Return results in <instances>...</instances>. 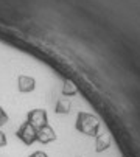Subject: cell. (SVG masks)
<instances>
[{"label":"cell","instance_id":"1","mask_svg":"<svg viewBox=\"0 0 140 157\" xmlns=\"http://www.w3.org/2000/svg\"><path fill=\"white\" fill-rule=\"evenodd\" d=\"M16 136H17V139H19L22 143H25L27 146H30V145H33V143L36 142L37 129L33 128L28 121H25V123L20 124V128H19L17 132H16Z\"/></svg>","mask_w":140,"mask_h":157},{"label":"cell","instance_id":"2","mask_svg":"<svg viewBox=\"0 0 140 157\" xmlns=\"http://www.w3.org/2000/svg\"><path fill=\"white\" fill-rule=\"evenodd\" d=\"M27 121L33 128L41 129L45 124H49V114H47L45 109H31L27 114Z\"/></svg>","mask_w":140,"mask_h":157},{"label":"cell","instance_id":"3","mask_svg":"<svg viewBox=\"0 0 140 157\" xmlns=\"http://www.w3.org/2000/svg\"><path fill=\"white\" fill-rule=\"evenodd\" d=\"M56 137H58V136H56L55 129H53L50 124H45L44 128L37 129L36 142H39V143H42V145H49V143L55 142V140H56Z\"/></svg>","mask_w":140,"mask_h":157},{"label":"cell","instance_id":"4","mask_svg":"<svg viewBox=\"0 0 140 157\" xmlns=\"http://www.w3.org/2000/svg\"><path fill=\"white\" fill-rule=\"evenodd\" d=\"M17 89L22 94H30L36 89V79L27 75H20L17 78Z\"/></svg>","mask_w":140,"mask_h":157},{"label":"cell","instance_id":"5","mask_svg":"<svg viewBox=\"0 0 140 157\" xmlns=\"http://www.w3.org/2000/svg\"><path fill=\"white\" fill-rule=\"evenodd\" d=\"M78 86L72 81V79H68V78H65L64 81H62V89H61V94H62V97H68V98H73V97H76L78 95Z\"/></svg>","mask_w":140,"mask_h":157},{"label":"cell","instance_id":"6","mask_svg":"<svg viewBox=\"0 0 140 157\" xmlns=\"http://www.w3.org/2000/svg\"><path fill=\"white\" fill-rule=\"evenodd\" d=\"M72 110V101L68 100V97H64V98H59L55 104V112L56 114H61V115H67L70 114Z\"/></svg>","mask_w":140,"mask_h":157},{"label":"cell","instance_id":"7","mask_svg":"<svg viewBox=\"0 0 140 157\" xmlns=\"http://www.w3.org/2000/svg\"><path fill=\"white\" fill-rule=\"evenodd\" d=\"M8 120H10V117H8V114L3 110V107L0 106V128L2 126H5L6 123H8Z\"/></svg>","mask_w":140,"mask_h":157},{"label":"cell","instance_id":"8","mask_svg":"<svg viewBox=\"0 0 140 157\" xmlns=\"http://www.w3.org/2000/svg\"><path fill=\"white\" fill-rule=\"evenodd\" d=\"M6 136H5V134L2 132V131H0V148H3V146H6Z\"/></svg>","mask_w":140,"mask_h":157},{"label":"cell","instance_id":"9","mask_svg":"<svg viewBox=\"0 0 140 157\" xmlns=\"http://www.w3.org/2000/svg\"><path fill=\"white\" fill-rule=\"evenodd\" d=\"M30 157H49V154L44 151H34L33 154H30Z\"/></svg>","mask_w":140,"mask_h":157}]
</instances>
